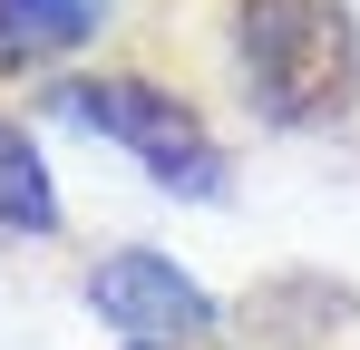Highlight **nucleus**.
I'll return each instance as SVG.
<instances>
[{
	"label": "nucleus",
	"mask_w": 360,
	"mask_h": 350,
	"mask_svg": "<svg viewBox=\"0 0 360 350\" xmlns=\"http://www.w3.org/2000/svg\"><path fill=\"white\" fill-rule=\"evenodd\" d=\"M98 311L117 321V331H136V341H176V331H205L214 321V302L185 283L166 253H117V263H98Z\"/></svg>",
	"instance_id": "obj_3"
},
{
	"label": "nucleus",
	"mask_w": 360,
	"mask_h": 350,
	"mask_svg": "<svg viewBox=\"0 0 360 350\" xmlns=\"http://www.w3.org/2000/svg\"><path fill=\"white\" fill-rule=\"evenodd\" d=\"M234 49H243L253 98L292 127L341 117L360 88V39L341 0H234Z\"/></svg>",
	"instance_id": "obj_1"
},
{
	"label": "nucleus",
	"mask_w": 360,
	"mask_h": 350,
	"mask_svg": "<svg viewBox=\"0 0 360 350\" xmlns=\"http://www.w3.org/2000/svg\"><path fill=\"white\" fill-rule=\"evenodd\" d=\"M0 224L20 233H49L59 224V205H49V175H39V156H30V136L0 117Z\"/></svg>",
	"instance_id": "obj_5"
},
{
	"label": "nucleus",
	"mask_w": 360,
	"mask_h": 350,
	"mask_svg": "<svg viewBox=\"0 0 360 350\" xmlns=\"http://www.w3.org/2000/svg\"><path fill=\"white\" fill-rule=\"evenodd\" d=\"M98 39V0H0V58H59Z\"/></svg>",
	"instance_id": "obj_4"
},
{
	"label": "nucleus",
	"mask_w": 360,
	"mask_h": 350,
	"mask_svg": "<svg viewBox=\"0 0 360 350\" xmlns=\"http://www.w3.org/2000/svg\"><path fill=\"white\" fill-rule=\"evenodd\" d=\"M59 117H78V127H98V136L136 146L146 175L176 185V195H214V185H224V156L205 146L195 108H176V98L146 88V78H88V88H59Z\"/></svg>",
	"instance_id": "obj_2"
}]
</instances>
